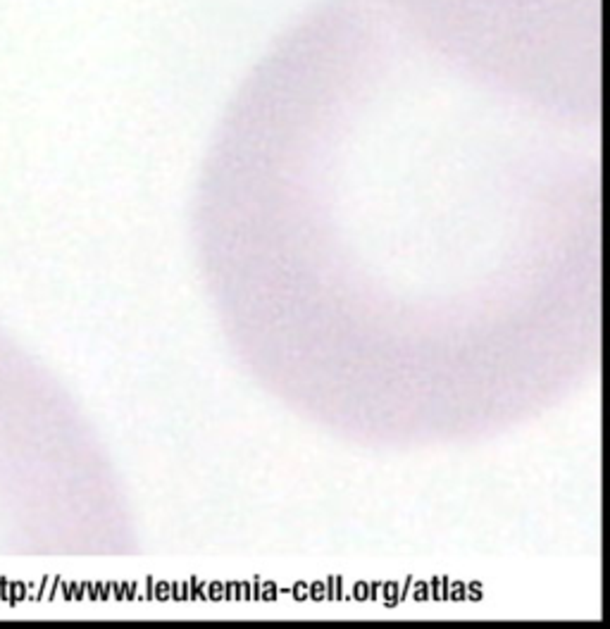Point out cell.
<instances>
[{"label":"cell","mask_w":610,"mask_h":629,"mask_svg":"<svg viewBox=\"0 0 610 629\" xmlns=\"http://www.w3.org/2000/svg\"><path fill=\"white\" fill-rule=\"evenodd\" d=\"M462 34L505 43H551L598 31V0H401Z\"/></svg>","instance_id":"1"}]
</instances>
